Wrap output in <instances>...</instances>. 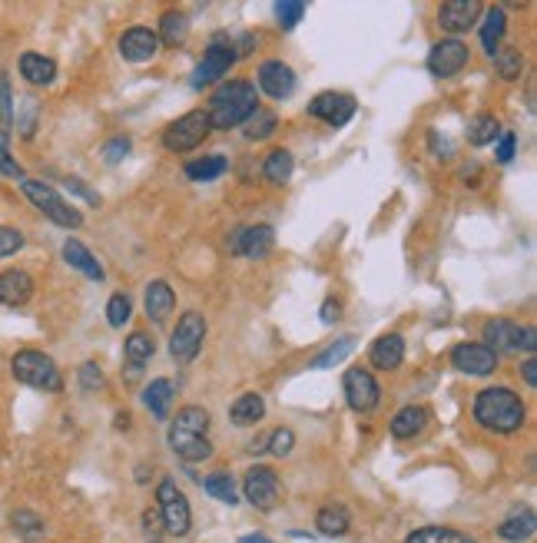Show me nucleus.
Wrapping results in <instances>:
<instances>
[{"mask_svg": "<svg viewBox=\"0 0 537 543\" xmlns=\"http://www.w3.org/2000/svg\"><path fill=\"white\" fill-rule=\"evenodd\" d=\"M64 259H67V265H70V269L83 272L87 279H93V282L107 279V272H103V265L97 262V255H93L90 249L80 242V239H67V242H64Z\"/></svg>", "mask_w": 537, "mask_h": 543, "instance_id": "obj_23", "label": "nucleus"}, {"mask_svg": "<svg viewBox=\"0 0 537 543\" xmlns=\"http://www.w3.org/2000/svg\"><path fill=\"white\" fill-rule=\"evenodd\" d=\"M504 30H508V14L504 7H488L484 10V24H481V44L488 54H498V46L504 40Z\"/></svg>", "mask_w": 537, "mask_h": 543, "instance_id": "obj_29", "label": "nucleus"}, {"mask_svg": "<svg viewBox=\"0 0 537 543\" xmlns=\"http://www.w3.org/2000/svg\"><path fill=\"white\" fill-rule=\"evenodd\" d=\"M129 149H133V143H129L127 136H117V139H109V143L103 146V159H107V163H119Z\"/></svg>", "mask_w": 537, "mask_h": 543, "instance_id": "obj_50", "label": "nucleus"}, {"mask_svg": "<svg viewBox=\"0 0 537 543\" xmlns=\"http://www.w3.org/2000/svg\"><path fill=\"white\" fill-rule=\"evenodd\" d=\"M494 67H498V77L501 80H521V73H524V54H521L518 46H498V54H494Z\"/></svg>", "mask_w": 537, "mask_h": 543, "instance_id": "obj_37", "label": "nucleus"}, {"mask_svg": "<svg viewBox=\"0 0 537 543\" xmlns=\"http://www.w3.org/2000/svg\"><path fill=\"white\" fill-rule=\"evenodd\" d=\"M431 421V411L421 405H408L401 407L398 415L392 417V425H388V431H392V437H398V441H408V437L421 435L425 427H429Z\"/></svg>", "mask_w": 537, "mask_h": 543, "instance_id": "obj_21", "label": "nucleus"}, {"mask_svg": "<svg viewBox=\"0 0 537 543\" xmlns=\"http://www.w3.org/2000/svg\"><path fill=\"white\" fill-rule=\"evenodd\" d=\"M229 169V159L222 153H212V156H202V159H192L186 163V179L192 182H212L219 179L222 172Z\"/></svg>", "mask_w": 537, "mask_h": 543, "instance_id": "obj_34", "label": "nucleus"}, {"mask_svg": "<svg viewBox=\"0 0 537 543\" xmlns=\"http://www.w3.org/2000/svg\"><path fill=\"white\" fill-rule=\"evenodd\" d=\"M202 342H206V318L200 312H186V315L176 322L173 335H170V354H173L180 364H190L196 354H200Z\"/></svg>", "mask_w": 537, "mask_h": 543, "instance_id": "obj_9", "label": "nucleus"}, {"mask_svg": "<svg viewBox=\"0 0 537 543\" xmlns=\"http://www.w3.org/2000/svg\"><path fill=\"white\" fill-rule=\"evenodd\" d=\"M471 415L484 431H494V435H518L521 427H524V421H528V407H524L518 391L498 384V388H484L474 394Z\"/></svg>", "mask_w": 537, "mask_h": 543, "instance_id": "obj_1", "label": "nucleus"}, {"mask_svg": "<svg viewBox=\"0 0 537 543\" xmlns=\"http://www.w3.org/2000/svg\"><path fill=\"white\" fill-rule=\"evenodd\" d=\"M368 362L378 372H395L401 362H405V338L398 332H388V335L375 338L372 352H368Z\"/></svg>", "mask_w": 537, "mask_h": 543, "instance_id": "obj_20", "label": "nucleus"}, {"mask_svg": "<svg viewBox=\"0 0 537 543\" xmlns=\"http://www.w3.org/2000/svg\"><path fill=\"white\" fill-rule=\"evenodd\" d=\"M186 30H190V24H186V14H180V10H166L163 20H160V44H182L186 40Z\"/></svg>", "mask_w": 537, "mask_h": 543, "instance_id": "obj_38", "label": "nucleus"}, {"mask_svg": "<svg viewBox=\"0 0 537 543\" xmlns=\"http://www.w3.org/2000/svg\"><path fill=\"white\" fill-rule=\"evenodd\" d=\"M275 17H279V27L283 30H295L302 17H305V4H275Z\"/></svg>", "mask_w": 537, "mask_h": 543, "instance_id": "obj_46", "label": "nucleus"}, {"mask_svg": "<svg viewBox=\"0 0 537 543\" xmlns=\"http://www.w3.org/2000/svg\"><path fill=\"white\" fill-rule=\"evenodd\" d=\"M0 119L10 123V83L0 80Z\"/></svg>", "mask_w": 537, "mask_h": 543, "instance_id": "obj_55", "label": "nucleus"}, {"mask_svg": "<svg viewBox=\"0 0 537 543\" xmlns=\"http://www.w3.org/2000/svg\"><path fill=\"white\" fill-rule=\"evenodd\" d=\"M534 527H537V517L534 510H518L514 517H508L501 527H498V537L508 543H524L534 537Z\"/></svg>", "mask_w": 537, "mask_h": 543, "instance_id": "obj_30", "label": "nucleus"}, {"mask_svg": "<svg viewBox=\"0 0 537 543\" xmlns=\"http://www.w3.org/2000/svg\"><path fill=\"white\" fill-rule=\"evenodd\" d=\"M524 381H528V388H537V362L534 358L524 362Z\"/></svg>", "mask_w": 537, "mask_h": 543, "instance_id": "obj_57", "label": "nucleus"}, {"mask_svg": "<svg viewBox=\"0 0 537 543\" xmlns=\"http://www.w3.org/2000/svg\"><path fill=\"white\" fill-rule=\"evenodd\" d=\"M319 315H322V325H336L338 318H342V305H338L336 299H325L319 308Z\"/></svg>", "mask_w": 537, "mask_h": 543, "instance_id": "obj_53", "label": "nucleus"}, {"mask_svg": "<svg viewBox=\"0 0 537 543\" xmlns=\"http://www.w3.org/2000/svg\"><path fill=\"white\" fill-rule=\"evenodd\" d=\"M20 190H24V196H27L50 222H57V226H64V229L83 226L80 209H73L70 202L60 200V192H57L54 186H46V182H40V179H20Z\"/></svg>", "mask_w": 537, "mask_h": 543, "instance_id": "obj_4", "label": "nucleus"}, {"mask_svg": "<svg viewBox=\"0 0 537 543\" xmlns=\"http://www.w3.org/2000/svg\"><path fill=\"white\" fill-rule=\"evenodd\" d=\"M356 109H358V103H356V97H352V93L325 90V93H319V97L309 103V117L322 119V123H328V127L338 129V127H346L348 119L356 117Z\"/></svg>", "mask_w": 537, "mask_h": 543, "instance_id": "obj_14", "label": "nucleus"}, {"mask_svg": "<svg viewBox=\"0 0 537 543\" xmlns=\"http://www.w3.org/2000/svg\"><path fill=\"white\" fill-rule=\"evenodd\" d=\"M236 60H239L236 44H232L226 34H216L210 40V46H206V54H202L200 67L192 70V87H196V90H202V87H212V83H219L229 70H232V64H236Z\"/></svg>", "mask_w": 537, "mask_h": 543, "instance_id": "obj_5", "label": "nucleus"}, {"mask_svg": "<svg viewBox=\"0 0 537 543\" xmlns=\"http://www.w3.org/2000/svg\"><path fill=\"white\" fill-rule=\"evenodd\" d=\"M451 368L471 378H484V374L498 372V354L481 342H461L451 348Z\"/></svg>", "mask_w": 537, "mask_h": 543, "instance_id": "obj_13", "label": "nucleus"}, {"mask_svg": "<svg viewBox=\"0 0 537 543\" xmlns=\"http://www.w3.org/2000/svg\"><path fill=\"white\" fill-rule=\"evenodd\" d=\"M243 494L253 504L255 510H275L279 507V497H283V487H279V474L265 464H255L249 467L246 477H243Z\"/></svg>", "mask_w": 537, "mask_h": 543, "instance_id": "obj_10", "label": "nucleus"}, {"mask_svg": "<svg viewBox=\"0 0 537 543\" xmlns=\"http://www.w3.org/2000/svg\"><path fill=\"white\" fill-rule=\"evenodd\" d=\"M20 77L34 87H50L57 77V64L44 54H24L20 56Z\"/></svg>", "mask_w": 537, "mask_h": 543, "instance_id": "obj_28", "label": "nucleus"}, {"mask_svg": "<svg viewBox=\"0 0 537 543\" xmlns=\"http://www.w3.org/2000/svg\"><path fill=\"white\" fill-rule=\"evenodd\" d=\"M352 352H356V338H352V335L338 338L336 344H328L325 352H322L319 358L312 362V368H336V364H338V362H346V358H348Z\"/></svg>", "mask_w": 537, "mask_h": 543, "instance_id": "obj_42", "label": "nucleus"}, {"mask_svg": "<svg viewBox=\"0 0 537 543\" xmlns=\"http://www.w3.org/2000/svg\"><path fill=\"white\" fill-rule=\"evenodd\" d=\"M67 190L80 192V196H83V200H87V202H100V196H97V192L83 190V186H80V179H67Z\"/></svg>", "mask_w": 537, "mask_h": 543, "instance_id": "obj_56", "label": "nucleus"}, {"mask_svg": "<svg viewBox=\"0 0 537 543\" xmlns=\"http://www.w3.org/2000/svg\"><path fill=\"white\" fill-rule=\"evenodd\" d=\"M481 17V4L478 0H445L441 7H438V24L441 30L448 34H468V30L478 24Z\"/></svg>", "mask_w": 537, "mask_h": 543, "instance_id": "obj_16", "label": "nucleus"}, {"mask_svg": "<svg viewBox=\"0 0 537 543\" xmlns=\"http://www.w3.org/2000/svg\"><path fill=\"white\" fill-rule=\"evenodd\" d=\"M143 534H146V540H150V543L163 540L166 527H163V517H160V510H146V514H143Z\"/></svg>", "mask_w": 537, "mask_h": 543, "instance_id": "obj_48", "label": "nucleus"}, {"mask_svg": "<svg viewBox=\"0 0 537 543\" xmlns=\"http://www.w3.org/2000/svg\"><path fill=\"white\" fill-rule=\"evenodd\" d=\"M20 249H24V232L14 226H0V259L20 252Z\"/></svg>", "mask_w": 537, "mask_h": 543, "instance_id": "obj_47", "label": "nucleus"}, {"mask_svg": "<svg viewBox=\"0 0 537 543\" xmlns=\"http://www.w3.org/2000/svg\"><path fill=\"white\" fill-rule=\"evenodd\" d=\"M514 149H518V136L511 129H501V136H498V163H511Z\"/></svg>", "mask_w": 537, "mask_h": 543, "instance_id": "obj_51", "label": "nucleus"}, {"mask_svg": "<svg viewBox=\"0 0 537 543\" xmlns=\"http://www.w3.org/2000/svg\"><path fill=\"white\" fill-rule=\"evenodd\" d=\"M265 451H273L275 457H289L292 447H295V431L292 427H275V431H269V437H265Z\"/></svg>", "mask_w": 537, "mask_h": 543, "instance_id": "obj_44", "label": "nucleus"}, {"mask_svg": "<svg viewBox=\"0 0 537 543\" xmlns=\"http://www.w3.org/2000/svg\"><path fill=\"white\" fill-rule=\"evenodd\" d=\"M170 431H176V435H196V437H206V431H210V411L200 405H186L176 411L173 417V427Z\"/></svg>", "mask_w": 537, "mask_h": 543, "instance_id": "obj_27", "label": "nucleus"}, {"mask_svg": "<svg viewBox=\"0 0 537 543\" xmlns=\"http://www.w3.org/2000/svg\"><path fill=\"white\" fill-rule=\"evenodd\" d=\"M153 352H156V344L146 332H133V335L127 338V344H123V354H127V362L133 364V368H139V364L150 362Z\"/></svg>", "mask_w": 537, "mask_h": 543, "instance_id": "obj_40", "label": "nucleus"}, {"mask_svg": "<svg viewBox=\"0 0 537 543\" xmlns=\"http://www.w3.org/2000/svg\"><path fill=\"white\" fill-rule=\"evenodd\" d=\"M465 136H468V143L481 149V146H491L494 139L501 136V123L494 119V113H478V117L468 123Z\"/></svg>", "mask_w": 537, "mask_h": 543, "instance_id": "obj_35", "label": "nucleus"}, {"mask_svg": "<svg viewBox=\"0 0 537 543\" xmlns=\"http://www.w3.org/2000/svg\"><path fill=\"white\" fill-rule=\"evenodd\" d=\"M315 527H319L322 537H346L348 527H352V517L342 504H332V507H322L315 514Z\"/></svg>", "mask_w": 537, "mask_h": 543, "instance_id": "obj_33", "label": "nucleus"}, {"mask_svg": "<svg viewBox=\"0 0 537 543\" xmlns=\"http://www.w3.org/2000/svg\"><path fill=\"white\" fill-rule=\"evenodd\" d=\"M10 372L20 384H27V388L36 391H60L64 388V378H60V368L50 354L36 352V348H24L10 358Z\"/></svg>", "mask_w": 537, "mask_h": 543, "instance_id": "obj_3", "label": "nucleus"}, {"mask_svg": "<svg viewBox=\"0 0 537 543\" xmlns=\"http://www.w3.org/2000/svg\"><path fill=\"white\" fill-rule=\"evenodd\" d=\"M129 315H133V305H129L127 295H123V292L109 295V302H107V322H109V328H123L129 322Z\"/></svg>", "mask_w": 537, "mask_h": 543, "instance_id": "obj_43", "label": "nucleus"}, {"mask_svg": "<svg viewBox=\"0 0 537 543\" xmlns=\"http://www.w3.org/2000/svg\"><path fill=\"white\" fill-rule=\"evenodd\" d=\"M170 447H173L176 457H182L186 464H200V461H210V457H212L210 437L176 435V431H170Z\"/></svg>", "mask_w": 537, "mask_h": 543, "instance_id": "obj_25", "label": "nucleus"}, {"mask_svg": "<svg viewBox=\"0 0 537 543\" xmlns=\"http://www.w3.org/2000/svg\"><path fill=\"white\" fill-rule=\"evenodd\" d=\"M210 133H212L210 117H206L202 109H192V113H186V117H180L176 123L166 127L163 146L170 153H190V149H196Z\"/></svg>", "mask_w": 537, "mask_h": 543, "instance_id": "obj_8", "label": "nucleus"}, {"mask_svg": "<svg viewBox=\"0 0 537 543\" xmlns=\"http://www.w3.org/2000/svg\"><path fill=\"white\" fill-rule=\"evenodd\" d=\"M429 139H431V149H435V153L441 156V159H451V156H455V149H451V143H448L445 136H438L435 129H431Z\"/></svg>", "mask_w": 537, "mask_h": 543, "instance_id": "obj_54", "label": "nucleus"}, {"mask_svg": "<svg viewBox=\"0 0 537 543\" xmlns=\"http://www.w3.org/2000/svg\"><path fill=\"white\" fill-rule=\"evenodd\" d=\"M275 242V232L273 226H246V229H236L232 239H229V252L236 255H246V259H265L269 249Z\"/></svg>", "mask_w": 537, "mask_h": 543, "instance_id": "obj_17", "label": "nucleus"}, {"mask_svg": "<svg viewBox=\"0 0 537 543\" xmlns=\"http://www.w3.org/2000/svg\"><path fill=\"white\" fill-rule=\"evenodd\" d=\"M468 44H461L458 36H448V40H438L429 50V73L438 80H448V77H458V73L468 67Z\"/></svg>", "mask_w": 537, "mask_h": 543, "instance_id": "obj_12", "label": "nucleus"}, {"mask_svg": "<svg viewBox=\"0 0 537 543\" xmlns=\"http://www.w3.org/2000/svg\"><path fill=\"white\" fill-rule=\"evenodd\" d=\"M405 543H478L471 534L465 530H455V527H418L405 537Z\"/></svg>", "mask_w": 537, "mask_h": 543, "instance_id": "obj_31", "label": "nucleus"}, {"mask_svg": "<svg viewBox=\"0 0 537 543\" xmlns=\"http://www.w3.org/2000/svg\"><path fill=\"white\" fill-rule=\"evenodd\" d=\"M255 83H259V90H263L265 97L285 100V97H292V90H295V70H292L289 64H283V60H265V64L259 67V73H255Z\"/></svg>", "mask_w": 537, "mask_h": 543, "instance_id": "obj_15", "label": "nucleus"}, {"mask_svg": "<svg viewBox=\"0 0 537 543\" xmlns=\"http://www.w3.org/2000/svg\"><path fill=\"white\" fill-rule=\"evenodd\" d=\"M36 127V103L34 100H24V117H20V133L24 136H34Z\"/></svg>", "mask_w": 537, "mask_h": 543, "instance_id": "obj_52", "label": "nucleus"}, {"mask_svg": "<svg viewBox=\"0 0 537 543\" xmlns=\"http://www.w3.org/2000/svg\"><path fill=\"white\" fill-rule=\"evenodd\" d=\"M255 109H259V90H255V83L249 80L222 83V87L212 93L210 113H206V117H210V129L226 133V129L243 127Z\"/></svg>", "mask_w": 537, "mask_h": 543, "instance_id": "obj_2", "label": "nucleus"}, {"mask_svg": "<svg viewBox=\"0 0 537 543\" xmlns=\"http://www.w3.org/2000/svg\"><path fill=\"white\" fill-rule=\"evenodd\" d=\"M0 172L10 179H24V169L10 159V129H0Z\"/></svg>", "mask_w": 537, "mask_h": 543, "instance_id": "obj_45", "label": "nucleus"}, {"mask_svg": "<svg viewBox=\"0 0 537 543\" xmlns=\"http://www.w3.org/2000/svg\"><path fill=\"white\" fill-rule=\"evenodd\" d=\"M292 169H295V159L289 149H273L263 163V176L269 186H285L292 179Z\"/></svg>", "mask_w": 537, "mask_h": 543, "instance_id": "obj_32", "label": "nucleus"}, {"mask_svg": "<svg viewBox=\"0 0 537 543\" xmlns=\"http://www.w3.org/2000/svg\"><path fill=\"white\" fill-rule=\"evenodd\" d=\"M80 384L87 391H97V388H103V372H100V364L97 362H87V364H80Z\"/></svg>", "mask_w": 537, "mask_h": 543, "instance_id": "obj_49", "label": "nucleus"}, {"mask_svg": "<svg viewBox=\"0 0 537 543\" xmlns=\"http://www.w3.org/2000/svg\"><path fill=\"white\" fill-rule=\"evenodd\" d=\"M202 487H206V494H210V497H216L219 504H229V507H236V504H239V497H236V484H232V477H229L226 471L210 474Z\"/></svg>", "mask_w": 537, "mask_h": 543, "instance_id": "obj_39", "label": "nucleus"}, {"mask_svg": "<svg viewBox=\"0 0 537 543\" xmlns=\"http://www.w3.org/2000/svg\"><path fill=\"white\" fill-rule=\"evenodd\" d=\"M119 54L129 64H146V60H153L160 54V36L150 27H129L119 36Z\"/></svg>", "mask_w": 537, "mask_h": 543, "instance_id": "obj_18", "label": "nucleus"}, {"mask_svg": "<svg viewBox=\"0 0 537 543\" xmlns=\"http://www.w3.org/2000/svg\"><path fill=\"white\" fill-rule=\"evenodd\" d=\"M243 133H246V139H253V143H263V139H269V136L279 129V117H275L273 109H265V107H259L253 113V117L243 123Z\"/></svg>", "mask_w": 537, "mask_h": 543, "instance_id": "obj_36", "label": "nucleus"}, {"mask_svg": "<svg viewBox=\"0 0 537 543\" xmlns=\"http://www.w3.org/2000/svg\"><path fill=\"white\" fill-rule=\"evenodd\" d=\"M156 500H160V517H163V527L166 534L173 537H186L192 527V510H190V500L176 487V480H163L160 487H156Z\"/></svg>", "mask_w": 537, "mask_h": 543, "instance_id": "obj_6", "label": "nucleus"}, {"mask_svg": "<svg viewBox=\"0 0 537 543\" xmlns=\"http://www.w3.org/2000/svg\"><path fill=\"white\" fill-rule=\"evenodd\" d=\"M265 417V401L263 394H255V391H246V394H239L229 407V421L236 427H253L259 425Z\"/></svg>", "mask_w": 537, "mask_h": 543, "instance_id": "obj_24", "label": "nucleus"}, {"mask_svg": "<svg viewBox=\"0 0 537 543\" xmlns=\"http://www.w3.org/2000/svg\"><path fill=\"white\" fill-rule=\"evenodd\" d=\"M342 391H346V401L356 415H368L382 401L378 381H375L372 372H365V368H348L346 378H342Z\"/></svg>", "mask_w": 537, "mask_h": 543, "instance_id": "obj_11", "label": "nucleus"}, {"mask_svg": "<svg viewBox=\"0 0 537 543\" xmlns=\"http://www.w3.org/2000/svg\"><path fill=\"white\" fill-rule=\"evenodd\" d=\"M143 305H146V315L153 318V322H166V318L173 315V308H176V292L170 289L163 279H156V282H150V285H146Z\"/></svg>", "mask_w": 537, "mask_h": 543, "instance_id": "obj_22", "label": "nucleus"}, {"mask_svg": "<svg viewBox=\"0 0 537 543\" xmlns=\"http://www.w3.org/2000/svg\"><path fill=\"white\" fill-rule=\"evenodd\" d=\"M34 279H30V272L24 269H7L0 272V305L7 308H20L27 305L34 299Z\"/></svg>", "mask_w": 537, "mask_h": 543, "instance_id": "obj_19", "label": "nucleus"}, {"mask_svg": "<svg viewBox=\"0 0 537 543\" xmlns=\"http://www.w3.org/2000/svg\"><path fill=\"white\" fill-rule=\"evenodd\" d=\"M484 342H488V348H491L494 354L498 352H524L534 354L537 348V335L534 328H524L518 325V322H508V318H494V322H488L484 325Z\"/></svg>", "mask_w": 537, "mask_h": 543, "instance_id": "obj_7", "label": "nucleus"}, {"mask_svg": "<svg viewBox=\"0 0 537 543\" xmlns=\"http://www.w3.org/2000/svg\"><path fill=\"white\" fill-rule=\"evenodd\" d=\"M10 527H14V534H20L24 540H40L46 534L44 520L34 514V510H17V514L10 517Z\"/></svg>", "mask_w": 537, "mask_h": 543, "instance_id": "obj_41", "label": "nucleus"}, {"mask_svg": "<svg viewBox=\"0 0 537 543\" xmlns=\"http://www.w3.org/2000/svg\"><path fill=\"white\" fill-rule=\"evenodd\" d=\"M143 405L150 407V415H153L156 421H166V417H170V405H173V381L170 378L150 381L143 391Z\"/></svg>", "mask_w": 537, "mask_h": 543, "instance_id": "obj_26", "label": "nucleus"}, {"mask_svg": "<svg viewBox=\"0 0 537 543\" xmlns=\"http://www.w3.org/2000/svg\"><path fill=\"white\" fill-rule=\"evenodd\" d=\"M239 543H273V540H265V537H255V534H249V537H243Z\"/></svg>", "mask_w": 537, "mask_h": 543, "instance_id": "obj_58", "label": "nucleus"}]
</instances>
